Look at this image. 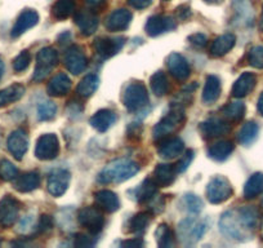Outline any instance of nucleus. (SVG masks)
<instances>
[{"instance_id":"24","label":"nucleus","mask_w":263,"mask_h":248,"mask_svg":"<svg viewBox=\"0 0 263 248\" xmlns=\"http://www.w3.org/2000/svg\"><path fill=\"white\" fill-rule=\"evenodd\" d=\"M95 201L98 208L107 212V214H112V212H116L120 208L119 197L111 190L97 191V193L95 194Z\"/></svg>"},{"instance_id":"36","label":"nucleus","mask_w":263,"mask_h":248,"mask_svg":"<svg viewBox=\"0 0 263 248\" xmlns=\"http://www.w3.org/2000/svg\"><path fill=\"white\" fill-rule=\"evenodd\" d=\"M98 84H100V78L96 74H89L83 78L80 83L78 84L77 92L80 97L88 98L97 91Z\"/></svg>"},{"instance_id":"21","label":"nucleus","mask_w":263,"mask_h":248,"mask_svg":"<svg viewBox=\"0 0 263 248\" xmlns=\"http://www.w3.org/2000/svg\"><path fill=\"white\" fill-rule=\"evenodd\" d=\"M184 151V144L178 137H166L160 141L158 148V154L163 159H173L182 155Z\"/></svg>"},{"instance_id":"47","label":"nucleus","mask_w":263,"mask_h":248,"mask_svg":"<svg viewBox=\"0 0 263 248\" xmlns=\"http://www.w3.org/2000/svg\"><path fill=\"white\" fill-rule=\"evenodd\" d=\"M189 42L191 43V45H194L197 49H203L206 44H208V38L204 34H194L189 37Z\"/></svg>"},{"instance_id":"37","label":"nucleus","mask_w":263,"mask_h":248,"mask_svg":"<svg viewBox=\"0 0 263 248\" xmlns=\"http://www.w3.org/2000/svg\"><path fill=\"white\" fill-rule=\"evenodd\" d=\"M151 91L158 97H163L169 91V82L166 75L163 72H156L150 79Z\"/></svg>"},{"instance_id":"32","label":"nucleus","mask_w":263,"mask_h":248,"mask_svg":"<svg viewBox=\"0 0 263 248\" xmlns=\"http://www.w3.org/2000/svg\"><path fill=\"white\" fill-rule=\"evenodd\" d=\"M156 191H158L156 182L153 179H147L136 189L133 198L137 202H140V203H147L156 196Z\"/></svg>"},{"instance_id":"25","label":"nucleus","mask_w":263,"mask_h":248,"mask_svg":"<svg viewBox=\"0 0 263 248\" xmlns=\"http://www.w3.org/2000/svg\"><path fill=\"white\" fill-rule=\"evenodd\" d=\"M116 121V114L108 109H102L97 111L92 118L89 119V124L98 132H106L110 130Z\"/></svg>"},{"instance_id":"33","label":"nucleus","mask_w":263,"mask_h":248,"mask_svg":"<svg viewBox=\"0 0 263 248\" xmlns=\"http://www.w3.org/2000/svg\"><path fill=\"white\" fill-rule=\"evenodd\" d=\"M234 148L235 146L231 141H218V143L213 144V145L208 149V155L211 156L212 159H214V161L223 162L231 155L232 151H234Z\"/></svg>"},{"instance_id":"6","label":"nucleus","mask_w":263,"mask_h":248,"mask_svg":"<svg viewBox=\"0 0 263 248\" xmlns=\"http://www.w3.org/2000/svg\"><path fill=\"white\" fill-rule=\"evenodd\" d=\"M58 62V53L54 48L45 47L39 50L36 56V66H35L32 80L35 83H40L47 79L48 75L52 73Z\"/></svg>"},{"instance_id":"43","label":"nucleus","mask_w":263,"mask_h":248,"mask_svg":"<svg viewBox=\"0 0 263 248\" xmlns=\"http://www.w3.org/2000/svg\"><path fill=\"white\" fill-rule=\"evenodd\" d=\"M57 113V106L54 102L50 101H43L39 106H37V118L39 120H52Z\"/></svg>"},{"instance_id":"18","label":"nucleus","mask_w":263,"mask_h":248,"mask_svg":"<svg viewBox=\"0 0 263 248\" xmlns=\"http://www.w3.org/2000/svg\"><path fill=\"white\" fill-rule=\"evenodd\" d=\"M200 133L204 138H217L227 135L231 131V127L227 121L219 118H209L200 124Z\"/></svg>"},{"instance_id":"31","label":"nucleus","mask_w":263,"mask_h":248,"mask_svg":"<svg viewBox=\"0 0 263 248\" xmlns=\"http://www.w3.org/2000/svg\"><path fill=\"white\" fill-rule=\"evenodd\" d=\"M24 95L25 87L22 84H18V83L4 88V90L0 91V108L17 102V101L24 97Z\"/></svg>"},{"instance_id":"27","label":"nucleus","mask_w":263,"mask_h":248,"mask_svg":"<svg viewBox=\"0 0 263 248\" xmlns=\"http://www.w3.org/2000/svg\"><path fill=\"white\" fill-rule=\"evenodd\" d=\"M236 43V38L234 34H223L221 37L216 38L211 45V52L212 57H222V56L227 55L232 48L235 47Z\"/></svg>"},{"instance_id":"59","label":"nucleus","mask_w":263,"mask_h":248,"mask_svg":"<svg viewBox=\"0 0 263 248\" xmlns=\"http://www.w3.org/2000/svg\"><path fill=\"white\" fill-rule=\"evenodd\" d=\"M0 137H2V136H0Z\"/></svg>"},{"instance_id":"4","label":"nucleus","mask_w":263,"mask_h":248,"mask_svg":"<svg viewBox=\"0 0 263 248\" xmlns=\"http://www.w3.org/2000/svg\"><path fill=\"white\" fill-rule=\"evenodd\" d=\"M121 100L130 113L140 111L148 105L147 90L141 82H132L124 88Z\"/></svg>"},{"instance_id":"48","label":"nucleus","mask_w":263,"mask_h":248,"mask_svg":"<svg viewBox=\"0 0 263 248\" xmlns=\"http://www.w3.org/2000/svg\"><path fill=\"white\" fill-rule=\"evenodd\" d=\"M53 227V219L52 216H48V215H42L37 222V232L39 233H45L49 232Z\"/></svg>"},{"instance_id":"7","label":"nucleus","mask_w":263,"mask_h":248,"mask_svg":"<svg viewBox=\"0 0 263 248\" xmlns=\"http://www.w3.org/2000/svg\"><path fill=\"white\" fill-rule=\"evenodd\" d=\"M232 185L226 177L214 176L206 185V198L212 204H221L232 197Z\"/></svg>"},{"instance_id":"22","label":"nucleus","mask_w":263,"mask_h":248,"mask_svg":"<svg viewBox=\"0 0 263 248\" xmlns=\"http://www.w3.org/2000/svg\"><path fill=\"white\" fill-rule=\"evenodd\" d=\"M255 84H257V77L253 73H242L232 85V96L236 98L245 97L254 90Z\"/></svg>"},{"instance_id":"13","label":"nucleus","mask_w":263,"mask_h":248,"mask_svg":"<svg viewBox=\"0 0 263 248\" xmlns=\"http://www.w3.org/2000/svg\"><path fill=\"white\" fill-rule=\"evenodd\" d=\"M70 179H71L70 172L66 171V169L53 171L49 174V177H48L47 182V189L50 196L55 197V198L62 197L67 191V189H69Z\"/></svg>"},{"instance_id":"34","label":"nucleus","mask_w":263,"mask_h":248,"mask_svg":"<svg viewBox=\"0 0 263 248\" xmlns=\"http://www.w3.org/2000/svg\"><path fill=\"white\" fill-rule=\"evenodd\" d=\"M75 0H57L52 7V16L58 21L67 20L75 12Z\"/></svg>"},{"instance_id":"10","label":"nucleus","mask_w":263,"mask_h":248,"mask_svg":"<svg viewBox=\"0 0 263 248\" xmlns=\"http://www.w3.org/2000/svg\"><path fill=\"white\" fill-rule=\"evenodd\" d=\"M80 225L89 230L92 234H98L102 230L105 219L98 207H84L78 215Z\"/></svg>"},{"instance_id":"9","label":"nucleus","mask_w":263,"mask_h":248,"mask_svg":"<svg viewBox=\"0 0 263 248\" xmlns=\"http://www.w3.org/2000/svg\"><path fill=\"white\" fill-rule=\"evenodd\" d=\"M63 62H65L66 69L69 70L71 74L78 75L87 69L88 58L82 47L71 45L66 49L65 56H63Z\"/></svg>"},{"instance_id":"19","label":"nucleus","mask_w":263,"mask_h":248,"mask_svg":"<svg viewBox=\"0 0 263 248\" xmlns=\"http://www.w3.org/2000/svg\"><path fill=\"white\" fill-rule=\"evenodd\" d=\"M37 24H39V14H37V12L34 11V9H25V11L21 12L18 19L14 22L13 27H12V38L21 37L27 30L32 29Z\"/></svg>"},{"instance_id":"44","label":"nucleus","mask_w":263,"mask_h":248,"mask_svg":"<svg viewBox=\"0 0 263 248\" xmlns=\"http://www.w3.org/2000/svg\"><path fill=\"white\" fill-rule=\"evenodd\" d=\"M248 62L255 69H263V47L257 45L253 47L248 53Z\"/></svg>"},{"instance_id":"45","label":"nucleus","mask_w":263,"mask_h":248,"mask_svg":"<svg viewBox=\"0 0 263 248\" xmlns=\"http://www.w3.org/2000/svg\"><path fill=\"white\" fill-rule=\"evenodd\" d=\"M31 62V55L29 50H22L18 56L13 60V69L16 73L25 72Z\"/></svg>"},{"instance_id":"54","label":"nucleus","mask_w":263,"mask_h":248,"mask_svg":"<svg viewBox=\"0 0 263 248\" xmlns=\"http://www.w3.org/2000/svg\"><path fill=\"white\" fill-rule=\"evenodd\" d=\"M257 109H258V113L263 116V92L260 93L259 98H258V103H257Z\"/></svg>"},{"instance_id":"56","label":"nucleus","mask_w":263,"mask_h":248,"mask_svg":"<svg viewBox=\"0 0 263 248\" xmlns=\"http://www.w3.org/2000/svg\"><path fill=\"white\" fill-rule=\"evenodd\" d=\"M3 74H4V62L3 60L0 58V80H2V78H3Z\"/></svg>"},{"instance_id":"51","label":"nucleus","mask_w":263,"mask_h":248,"mask_svg":"<svg viewBox=\"0 0 263 248\" xmlns=\"http://www.w3.org/2000/svg\"><path fill=\"white\" fill-rule=\"evenodd\" d=\"M121 247H126V248H142L145 245L142 239L140 238H135V239H128L124 240V242L120 243Z\"/></svg>"},{"instance_id":"29","label":"nucleus","mask_w":263,"mask_h":248,"mask_svg":"<svg viewBox=\"0 0 263 248\" xmlns=\"http://www.w3.org/2000/svg\"><path fill=\"white\" fill-rule=\"evenodd\" d=\"M221 80L216 75H209L206 77L205 85L203 91V102L205 105H212L216 102L221 96Z\"/></svg>"},{"instance_id":"12","label":"nucleus","mask_w":263,"mask_h":248,"mask_svg":"<svg viewBox=\"0 0 263 248\" xmlns=\"http://www.w3.org/2000/svg\"><path fill=\"white\" fill-rule=\"evenodd\" d=\"M20 202L12 196H6L0 201V226L11 227L18 219Z\"/></svg>"},{"instance_id":"11","label":"nucleus","mask_w":263,"mask_h":248,"mask_svg":"<svg viewBox=\"0 0 263 248\" xmlns=\"http://www.w3.org/2000/svg\"><path fill=\"white\" fill-rule=\"evenodd\" d=\"M125 44V38L101 37L93 42V48L101 58H110L121 50Z\"/></svg>"},{"instance_id":"52","label":"nucleus","mask_w":263,"mask_h":248,"mask_svg":"<svg viewBox=\"0 0 263 248\" xmlns=\"http://www.w3.org/2000/svg\"><path fill=\"white\" fill-rule=\"evenodd\" d=\"M153 0H128V4L135 9H145L151 6Z\"/></svg>"},{"instance_id":"30","label":"nucleus","mask_w":263,"mask_h":248,"mask_svg":"<svg viewBox=\"0 0 263 248\" xmlns=\"http://www.w3.org/2000/svg\"><path fill=\"white\" fill-rule=\"evenodd\" d=\"M263 193V173L255 172L248 179L244 186V198L254 199Z\"/></svg>"},{"instance_id":"49","label":"nucleus","mask_w":263,"mask_h":248,"mask_svg":"<svg viewBox=\"0 0 263 248\" xmlns=\"http://www.w3.org/2000/svg\"><path fill=\"white\" fill-rule=\"evenodd\" d=\"M95 244V240L92 239V237L88 234H80L78 235L77 239H75V245L80 248H87L92 247Z\"/></svg>"},{"instance_id":"57","label":"nucleus","mask_w":263,"mask_h":248,"mask_svg":"<svg viewBox=\"0 0 263 248\" xmlns=\"http://www.w3.org/2000/svg\"><path fill=\"white\" fill-rule=\"evenodd\" d=\"M164 2H169V0H164Z\"/></svg>"},{"instance_id":"38","label":"nucleus","mask_w":263,"mask_h":248,"mask_svg":"<svg viewBox=\"0 0 263 248\" xmlns=\"http://www.w3.org/2000/svg\"><path fill=\"white\" fill-rule=\"evenodd\" d=\"M151 217H153V215L150 212H140V214L136 215L130 220V225H129L130 232L137 235L145 234V232L147 230L148 225L151 222Z\"/></svg>"},{"instance_id":"55","label":"nucleus","mask_w":263,"mask_h":248,"mask_svg":"<svg viewBox=\"0 0 263 248\" xmlns=\"http://www.w3.org/2000/svg\"><path fill=\"white\" fill-rule=\"evenodd\" d=\"M204 2L208 4H213V6H218V4H221L223 0H204Z\"/></svg>"},{"instance_id":"26","label":"nucleus","mask_w":263,"mask_h":248,"mask_svg":"<svg viewBox=\"0 0 263 248\" xmlns=\"http://www.w3.org/2000/svg\"><path fill=\"white\" fill-rule=\"evenodd\" d=\"M40 186V174L39 172L31 171L17 176L14 179V189L20 193H30L36 190Z\"/></svg>"},{"instance_id":"50","label":"nucleus","mask_w":263,"mask_h":248,"mask_svg":"<svg viewBox=\"0 0 263 248\" xmlns=\"http://www.w3.org/2000/svg\"><path fill=\"white\" fill-rule=\"evenodd\" d=\"M191 16V9L187 6H181L176 9V17L179 21H186Z\"/></svg>"},{"instance_id":"15","label":"nucleus","mask_w":263,"mask_h":248,"mask_svg":"<svg viewBox=\"0 0 263 248\" xmlns=\"http://www.w3.org/2000/svg\"><path fill=\"white\" fill-rule=\"evenodd\" d=\"M166 66H168V70L172 74V77L176 80H178V82H184L190 77V74H191L189 62L179 53H171L168 56V58H166Z\"/></svg>"},{"instance_id":"53","label":"nucleus","mask_w":263,"mask_h":248,"mask_svg":"<svg viewBox=\"0 0 263 248\" xmlns=\"http://www.w3.org/2000/svg\"><path fill=\"white\" fill-rule=\"evenodd\" d=\"M84 2L90 9L100 8V7H103L106 3H107V0H84Z\"/></svg>"},{"instance_id":"58","label":"nucleus","mask_w":263,"mask_h":248,"mask_svg":"<svg viewBox=\"0 0 263 248\" xmlns=\"http://www.w3.org/2000/svg\"><path fill=\"white\" fill-rule=\"evenodd\" d=\"M262 11H263V8H262Z\"/></svg>"},{"instance_id":"17","label":"nucleus","mask_w":263,"mask_h":248,"mask_svg":"<svg viewBox=\"0 0 263 248\" xmlns=\"http://www.w3.org/2000/svg\"><path fill=\"white\" fill-rule=\"evenodd\" d=\"M176 26L177 25L173 17L158 14V16H153L148 19L145 30L148 37H159V35L165 34L171 30H174Z\"/></svg>"},{"instance_id":"3","label":"nucleus","mask_w":263,"mask_h":248,"mask_svg":"<svg viewBox=\"0 0 263 248\" xmlns=\"http://www.w3.org/2000/svg\"><path fill=\"white\" fill-rule=\"evenodd\" d=\"M206 232V224L197 217H187L177 226V238L184 245L196 244Z\"/></svg>"},{"instance_id":"23","label":"nucleus","mask_w":263,"mask_h":248,"mask_svg":"<svg viewBox=\"0 0 263 248\" xmlns=\"http://www.w3.org/2000/svg\"><path fill=\"white\" fill-rule=\"evenodd\" d=\"M71 90V80L63 73L54 75L47 85V92L53 97H63Z\"/></svg>"},{"instance_id":"8","label":"nucleus","mask_w":263,"mask_h":248,"mask_svg":"<svg viewBox=\"0 0 263 248\" xmlns=\"http://www.w3.org/2000/svg\"><path fill=\"white\" fill-rule=\"evenodd\" d=\"M60 153V141L54 133H45L40 136L35 146V155L40 161H52Z\"/></svg>"},{"instance_id":"5","label":"nucleus","mask_w":263,"mask_h":248,"mask_svg":"<svg viewBox=\"0 0 263 248\" xmlns=\"http://www.w3.org/2000/svg\"><path fill=\"white\" fill-rule=\"evenodd\" d=\"M184 120V114L183 109L177 108L174 106L173 110L171 113L166 114L160 121L155 126L154 128V140L155 141H161L164 138L169 137L172 133H174L176 131H178L181 128L182 123Z\"/></svg>"},{"instance_id":"39","label":"nucleus","mask_w":263,"mask_h":248,"mask_svg":"<svg viewBox=\"0 0 263 248\" xmlns=\"http://www.w3.org/2000/svg\"><path fill=\"white\" fill-rule=\"evenodd\" d=\"M156 243L160 248H171L174 245V234L166 224H160L155 232Z\"/></svg>"},{"instance_id":"2","label":"nucleus","mask_w":263,"mask_h":248,"mask_svg":"<svg viewBox=\"0 0 263 248\" xmlns=\"http://www.w3.org/2000/svg\"><path fill=\"white\" fill-rule=\"evenodd\" d=\"M138 171H140V166L136 162L128 161V159H118L108 163L101 171L98 181L101 184H121L136 176Z\"/></svg>"},{"instance_id":"20","label":"nucleus","mask_w":263,"mask_h":248,"mask_svg":"<svg viewBox=\"0 0 263 248\" xmlns=\"http://www.w3.org/2000/svg\"><path fill=\"white\" fill-rule=\"evenodd\" d=\"M98 17L89 9H82L75 13V24L84 37L95 34L98 27Z\"/></svg>"},{"instance_id":"16","label":"nucleus","mask_w":263,"mask_h":248,"mask_svg":"<svg viewBox=\"0 0 263 248\" xmlns=\"http://www.w3.org/2000/svg\"><path fill=\"white\" fill-rule=\"evenodd\" d=\"M132 19H133V16H132V13L128 9H115V11L111 12V13L106 17L105 21H103V25H105V27L108 31H124V30H126L129 27Z\"/></svg>"},{"instance_id":"14","label":"nucleus","mask_w":263,"mask_h":248,"mask_svg":"<svg viewBox=\"0 0 263 248\" xmlns=\"http://www.w3.org/2000/svg\"><path fill=\"white\" fill-rule=\"evenodd\" d=\"M7 149L14 159L21 161L29 149V136H27L26 131L21 130V128L13 131L7 140Z\"/></svg>"},{"instance_id":"42","label":"nucleus","mask_w":263,"mask_h":248,"mask_svg":"<svg viewBox=\"0 0 263 248\" xmlns=\"http://www.w3.org/2000/svg\"><path fill=\"white\" fill-rule=\"evenodd\" d=\"M18 176V169L8 159H0V179L4 181H13Z\"/></svg>"},{"instance_id":"28","label":"nucleus","mask_w":263,"mask_h":248,"mask_svg":"<svg viewBox=\"0 0 263 248\" xmlns=\"http://www.w3.org/2000/svg\"><path fill=\"white\" fill-rule=\"evenodd\" d=\"M176 167L171 166L166 163H160L156 166L155 171H154V181L156 182L158 186H163L166 188L169 185H172L176 180Z\"/></svg>"},{"instance_id":"41","label":"nucleus","mask_w":263,"mask_h":248,"mask_svg":"<svg viewBox=\"0 0 263 248\" xmlns=\"http://www.w3.org/2000/svg\"><path fill=\"white\" fill-rule=\"evenodd\" d=\"M182 204H183L184 209L191 212V214H200L204 207L203 201L197 196L191 193L184 194L183 198H182Z\"/></svg>"},{"instance_id":"46","label":"nucleus","mask_w":263,"mask_h":248,"mask_svg":"<svg viewBox=\"0 0 263 248\" xmlns=\"http://www.w3.org/2000/svg\"><path fill=\"white\" fill-rule=\"evenodd\" d=\"M194 156H195V153L192 150H187L186 153L183 154V156L181 158V161L178 162V163L176 164V171L177 173H183L184 171H187V168L190 167V164H191V162L194 161Z\"/></svg>"},{"instance_id":"35","label":"nucleus","mask_w":263,"mask_h":248,"mask_svg":"<svg viewBox=\"0 0 263 248\" xmlns=\"http://www.w3.org/2000/svg\"><path fill=\"white\" fill-rule=\"evenodd\" d=\"M258 132H259V127L255 121H247L241 127V130L239 131L237 140L241 145L249 146L257 140Z\"/></svg>"},{"instance_id":"1","label":"nucleus","mask_w":263,"mask_h":248,"mask_svg":"<svg viewBox=\"0 0 263 248\" xmlns=\"http://www.w3.org/2000/svg\"><path fill=\"white\" fill-rule=\"evenodd\" d=\"M219 230L222 235L234 242H247L254 233L245 225L237 209L224 212L219 219Z\"/></svg>"},{"instance_id":"40","label":"nucleus","mask_w":263,"mask_h":248,"mask_svg":"<svg viewBox=\"0 0 263 248\" xmlns=\"http://www.w3.org/2000/svg\"><path fill=\"white\" fill-rule=\"evenodd\" d=\"M222 113H223L224 118L229 119V120L239 121L245 115V105L240 101H234V102H230L229 105L224 106Z\"/></svg>"}]
</instances>
